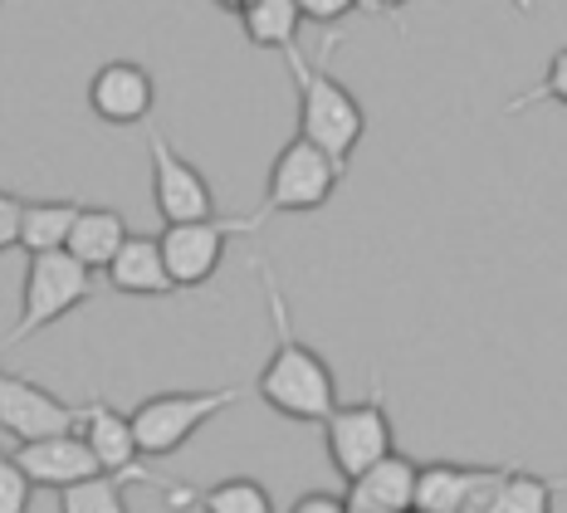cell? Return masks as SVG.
<instances>
[{
    "instance_id": "6da1fadb",
    "label": "cell",
    "mask_w": 567,
    "mask_h": 513,
    "mask_svg": "<svg viewBox=\"0 0 567 513\" xmlns=\"http://www.w3.org/2000/svg\"><path fill=\"white\" fill-rule=\"evenodd\" d=\"M255 265H259V289H265V304H269V328H275V352L259 367L255 397L275 415H284V421L323 425L342 406L338 377H333V367L323 362V352H313L309 342L293 332V318H289V308H284V289H279L275 269H269L265 259H255Z\"/></svg>"
},
{
    "instance_id": "d6986e66",
    "label": "cell",
    "mask_w": 567,
    "mask_h": 513,
    "mask_svg": "<svg viewBox=\"0 0 567 513\" xmlns=\"http://www.w3.org/2000/svg\"><path fill=\"white\" fill-rule=\"evenodd\" d=\"M196 504H200V513H279L269 489L259 480H245V474H230V480L200 489Z\"/></svg>"
},
{
    "instance_id": "f1b7e54d",
    "label": "cell",
    "mask_w": 567,
    "mask_h": 513,
    "mask_svg": "<svg viewBox=\"0 0 567 513\" xmlns=\"http://www.w3.org/2000/svg\"><path fill=\"white\" fill-rule=\"evenodd\" d=\"M411 513H421V509H411Z\"/></svg>"
},
{
    "instance_id": "8fae6325",
    "label": "cell",
    "mask_w": 567,
    "mask_h": 513,
    "mask_svg": "<svg viewBox=\"0 0 567 513\" xmlns=\"http://www.w3.org/2000/svg\"><path fill=\"white\" fill-rule=\"evenodd\" d=\"M152 103H157V83L137 59H109L103 69H93L89 79L93 117H103L113 127H137L152 117Z\"/></svg>"
},
{
    "instance_id": "3957f363",
    "label": "cell",
    "mask_w": 567,
    "mask_h": 513,
    "mask_svg": "<svg viewBox=\"0 0 567 513\" xmlns=\"http://www.w3.org/2000/svg\"><path fill=\"white\" fill-rule=\"evenodd\" d=\"M323 450H328V464H333L348 484H358L372 464H382L386 455H396V435H392V415H386L382 372L372 377L368 397H362V401H342L338 411L323 421Z\"/></svg>"
},
{
    "instance_id": "7a4b0ae2",
    "label": "cell",
    "mask_w": 567,
    "mask_h": 513,
    "mask_svg": "<svg viewBox=\"0 0 567 513\" xmlns=\"http://www.w3.org/2000/svg\"><path fill=\"white\" fill-rule=\"evenodd\" d=\"M289 69H293V89H299V137L323 147L348 172L352 152H358L362 133H368V113H362L358 93L328 74V54L309 59L303 50H293Z\"/></svg>"
},
{
    "instance_id": "5b68a950",
    "label": "cell",
    "mask_w": 567,
    "mask_h": 513,
    "mask_svg": "<svg viewBox=\"0 0 567 513\" xmlns=\"http://www.w3.org/2000/svg\"><path fill=\"white\" fill-rule=\"evenodd\" d=\"M245 391L240 387H206V391H157L137 406L133 431H137V450L142 460H167L192 440L206 421H216L226 406H235Z\"/></svg>"
},
{
    "instance_id": "7c38bea8",
    "label": "cell",
    "mask_w": 567,
    "mask_h": 513,
    "mask_svg": "<svg viewBox=\"0 0 567 513\" xmlns=\"http://www.w3.org/2000/svg\"><path fill=\"white\" fill-rule=\"evenodd\" d=\"M10 460L25 470V480L34 489H54V494H64V489H79L89 480H99L103 464L93 460L89 440L84 435H54V440H34V445H16L10 450Z\"/></svg>"
},
{
    "instance_id": "44dd1931",
    "label": "cell",
    "mask_w": 567,
    "mask_h": 513,
    "mask_svg": "<svg viewBox=\"0 0 567 513\" xmlns=\"http://www.w3.org/2000/svg\"><path fill=\"white\" fill-rule=\"evenodd\" d=\"M558 494H563V480H543V474L514 470L509 484H504L499 513H553Z\"/></svg>"
},
{
    "instance_id": "9c48e42d",
    "label": "cell",
    "mask_w": 567,
    "mask_h": 513,
    "mask_svg": "<svg viewBox=\"0 0 567 513\" xmlns=\"http://www.w3.org/2000/svg\"><path fill=\"white\" fill-rule=\"evenodd\" d=\"M147 157H152V206H157L162 225H196L216 216V191H210L206 172L186 162L162 127L147 133Z\"/></svg>"
},
{
    "instance_id": "2e32d148",
    "label": "cell",
    "mask_w": 567,
    "mask_h": 513,
    "mask_svg": "<svg viewBox=\"0 0 567 513\" xmlns=\"http://www.w3.org/2000/svg\"><path fill=\"white\" fill-rule=\"evenodd\" d=\"M489 474H494V464H455V460L421 464L416 509L421 513H455L484 480H489Z\"/></svg>"
},
{
    "instance_id": "e0dca14e",
    "label": "cell",
    "mask_w": 567,
    "mask_h": 513,
    "mask_svg": "<svg viewBox=\"0 0 567 513\" xmlns=\"http://www.w3.org/2000/svg\"><path fill=\"white\" fill-rule=\"evenodd\" d=\"M416 480H421V464L411 455H386L382 464H372L358 484H348V494L368 499V504L386 509V513H411L416 509Z\"/></svg>"
},
{
    "instance_id": "603a6c76",
    "label": "cell",
    "mask_w": 567,
    "mask_h": 513,
    "mask_svg": "<svg viewBox=\"0 0 567 513\" xmlns=\"http://www.w3.org/2000/svg\"><path fill=\"white\" fill-rule=\"evenodd\" d=\"M30 499H34V484L10 460V450H0V513H30Z\"/></svg>"
},
{
    "instance_id": "5bb4252c",
    "label": "cell",
    "mask_w": 567,
    "mask_h": 513,
    "mask_svg": "<svg viewBox=\"0 0 567 513\" xmlns=\"http://www.w3.org/2000/svg\"><path fill=\"white\" fill-rule=\"evenodd\" d=\"M226 10L235 16V25H240V34L255 50L293 54L299 50V30L309 25L299 0H240V6H226Z\"/></svg>"
},
{
    "instance_id": "8992f818",
    "label": "cell",
    "mask_w": 567,
    "mask_h": 513,
    "mask_svg": "<svg viewBox=\"0 0 567 513\" xmlns=\"http://www.w3.org/2000/svg\"><path fill=\"white\" fill-rule=\"evenodd\" d=\"M342 166L328 157L323 147H313L309 137L293 133L279 147V157L269 162V182H265V211L269 216H309V211L328 206L333 191L342 182Z\"/></svg>"
},
{
    "instance_id": "d4e9b609",
    "label": "cell",
    "mask_w": 567,
    "mask_h": 513,
    "mask_svg": "<svg viewBox=\"0 0 567 513\" xmlns=\"http://www.w3.org/2000/svg\"><path fill=\"white\" fill-rule=\"evenodd\" d=\"M20 225H25V201L16 191H0V255L20 245Z\"/></svg>"
},
{
    "instance_id": "9a60e30c",
    "label": "cell",
    "mask_w": 567,
    "mask_h": 513,
    "mask_svg": "<svg viewBox=\"0 0 567 513\" xmlns=\"http://www.w3.org/2000/svg\"><path fill=\"white\" fill-rule=\"evenodd\" d=\"M133 240V230H127V220L117 216V211L109 206H84V216H79L74 225V235H69V255L79 259L84 269L93 274H109L113 269V259L123 255V245Z\"/></svg>"
},
{
    "instance_id": "4316f807",
    "label": "cell",
    "mask_w": 567,
    "mask_h": 513,
    "mask_svg": "<svg viewBox=\"0 0 567 513\" xmlns=\"http://www.w3.org/2000/svg\"><path fill=\"white\" fill-rule=\"evenodd\" d=\"M289 513H348V494H333V489H309V494L293 499Z\"/></svg>"
},
{
    "instance_id": "30bf717a",
    "label": "cell",
    "mask_w": 567,
    "mask_h": 513,
    "mask_svg": "<svg viewBox=\"0 0 567 513\" xmlns=\"http://www.w3.org/2000/svg\"><path fill=\"white\" fill-rule=\"evenodd\" d=\"M0 431L16 445H34V440L74 435L79 431V406L44 391L40 381H25L16 372H0Z\"/></svg>"
},
{
    "instance_id": "ffe728a7",
    "label": "cell",
    "mask_w": 567,
    "mask_h": 513,
    "mask_svg": "<svg viewBox=\"0 0 567 513\" xmlns=\"http://www.w3.org/2000/svg\"><path fill=\"white\" fill-rule=\"evenodd\" d=\"M59 513H133L127 509V484L113 480V474H99V480L64 489L59 494Z\"/></svg>"
},
{
    "instance_id": "7402d4cb",
    "label": "cell",
    "mask_w": 567,
    "mask_h": 513,
    "mask_svg": "<svg viewBox=\"0 0 567 513\" xmlns=\"http://www.w3.org/2000/svg\"><path fill=\"white\" fill-rule=\"evenodd\" d=\"M534 103H563V109H567V50L553 54L548 69H543V79L528 93L509 99V109H504V113H524V109H534Z\"/></svg>"
},
{
    "instance_id": "484cf974",
    "label": "cell",
    "mask_w": 567,
    "mask_h": 513,
    "mask_svg": "<svg viewBox=\"0 0 567 513\" xmlns=\"http://www.w3.org/2000/svg\"><path fill=\"white\" fill-rule=\"evenodd\" d=\"M303 6V20L309 25H338V20H348V16H358V0H299Z\"/></svg>"
},
{
    "instance_id": "4fadbf2b",
    "label": "cell",
    "mask_w": 567,
    "mask_h": 513,
    "mask_svg": "<svg viewBox=\"0 0 567 513\" xmlns=\"http://www.w3.org/2000/svg\"><path fill=\"white\" fill-rule=\"evenodd\" d=\"M109 289L127 294V298H172V294H182L172 284L167 255H162V235H133V240L123 245V255H117L113 269H109Z\"/></svg>"
},
{
    "instance_id": "52a82bcc",
    "label": "cell",
    "mask_w": 567,
    "mask_h": 513,
    "mask_svg": "<svg viewBox=\"0 0 567 513\" xmlns=\"http://www.w3.org/2000/svg\"><path fill=\"white\" fill-rule=\"evenodd\" d=\"M269 220V211L259 206L250 216H210L196 225H162V255H167L172 284L176 289H200V284L216 279L226 245L235 235H250Z\"/></svg>"
},
{
    "instance_id": "277c9868",
    "label": "cell",
    "mask_w": 567,
    "mask_h": 513,
    "mask_svg": "<svg viewBox=\"0 0 567 513\" xmlns=\"http://www.w3.org/2000/svg\"><path fill=\"white\" fill-rule=\"evenodd\" d=\"M89 298H93V269L79 265L69 249H59V255H30L25 289H20V318L0 338V348H16V342L44 332L50 324L74 314V308H84Z\"/></svg>"
},
{
    "instance_id": "cb8c5ba5",
    "label": "cell",
    "mask_w": 567,
    "mask_h": 513,
    "mask_svg": "<svg viewBox=\"0 0 567 513\" xmlns=\"http://www.w3.org/2000/svg\"><path fill=\"white\" fill-rule=\"evenodd\" d=\"M509 474H514V464H494V474L455 513H499V499H504V484H509Z\"/></svg>"
},
{
    "instance_id": "ac0fdd59",
    "label": "cell",
    "mask_w": 567,
    "mask_h": 513,
    "mask_svg": "<svg viewBox=\"0 0 567 513\" xmlns=\"http://www.w3.org/2000/svg\"><path fill=\"white\" fill-rule=\"evenodd\" d=\"M79 216H84L79 201H25L20 249H30V255H59V249H69V235H74Z\"/></svg>"
},
{
    "instance_id": "ba28073f",
    "label": "cell",
    "mask_w": 567,
    "mask_h": 513,
    "mask_svg": "<svg viewBox=\"0 0 567 513\" xmlns=\"http://www.w3.org/2000/svg\"><path fill=\"white\" fill-rule=\"evenodd\" d=\"M79 435L89 440L93 460H99V464H103V474H113V480H123V484H157V489H167L176 509H186V504H192V499H196L192 489H182V484L162 480V474H152L147 464H142L137 431H133V415L113 411V406L103 401V397H93V401L79 406Z\"/></svg>"
},
{
    "instance_id": "83f0119b",
    "label": "cell",
    "mask_w": 567,
    "mask_h": 513,
    "mask_svg": "<svg viewBox=\"0 0 567 513\" xmlns=\"http://www.w3.org/2000/svg\"><path fill=\"white\" fill-rule=\"evenodd\" d=\"M348 513H386V509H377V504H368V499L348 494Z\"/></svg>"
}]
</instances>
